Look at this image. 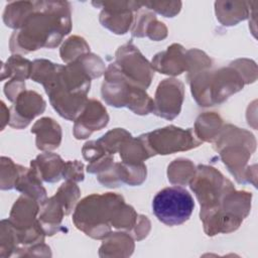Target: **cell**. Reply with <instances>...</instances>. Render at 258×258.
I'll list each match as a JSON object with an SVG mask.
<instances>
[{
	"mask_svg": "<svg viewBox=\"0 0 258 258\" xmlns=\"http://www.w3.org/2000/svg\"><path fill=\"white\" fill-rule=\"evenodd\" d=\"M79 194L80 190L78 186L72 181H67L63 183L55 194L54 198L61 204L66 215L72 211L75 201L79 198Z\"/></svg>",
	"mask_w": 258,
	"mask_h": 258,
	"instance_id": "obj_8",
	"label": "cell"
},
{
	"mask_svg": "<svg viewBox=\"0 0 258 258\" xmlns=\"http://www.w3.org/2000/svg\"><path fill=\"white\" fill-rule=\"evenodd\" d=\"M102 95L111 106H126L136 114L144 115L153 110V101L143 88L126 77L115 63H112L106 73Z\"/></svg>",
	"mask_w": 258,
	"mask_h": 258,
	"instance_id": "obj_2",
	"label": "cell"
},
{
	"mask_svg": "<svg viewBox=\"0 0 258 258\" xmlns=\"http://www.w3.org/2000/svg\"><path fill=\"white\" fill-rule=\"evenodd\" d=\"M148 149L150 146L160 143L154 150L155 154H169L179 150H187L199 146L201 141H198L191 136L190 130H182L174 126H168L141 135ZM151 152V151H150Z\"/></svg>",
	"mask_w": 258,
	"mask_h": 258,
	"instance_id": "obj_4",
	"label": "cell"
},
{
	"mask_svg": "<svg viewBox=\"0 0 258 258\" xmlns=\"http://www.w3.org/2000/svg\"><path fill=\"white\" fill-rule=\"evenodd\" d=\"M34 9V2H13L6 6L4 12V22L12 28L21 27Z\"/></svg>",
	"mask_w": 258,
	"mask_h": 258,
	"instance_id": "obj_7",
	"label": "cell"
},
{
	"mask_svg": "<svg viewBox=\"0 0 258 258\" xmlns=\"http://www.w3.org/2000/svg\"><path fill=\"white\" fill-rule=\"evenodd\" d=\"M182 100V83L174 79L164 80L157 88L152 111L157 116L171 120L179 114Z\"/></svg>",
	"mask_w": 258,
	"mask_h": 258,
	"instance_id": "obj_5",
	"label": "cell"
},
{
	"mask_svg": "<svg viewBox=\"0 0 258 258\" xmlns=\"http://www.w3.org/2000/svg\"><path fill=\"white\" fill-rule=\"evenodd\" d=\"M80 118L82 119H90V121L87 122H76L75 125V133L78 132L76 135L77 138H87L93 131L95 130H100L102 127H104L103 124L95 121L97 120H103V121H107L108 122V115L106 113V109H104L101 105L100 102L95 101V100H91L85 111L83 113H81Z\"/></svg>",
	"mask_w": 258,
	"mask_h": 258,
	"instance_id": "obj_6",
	"label": "cell"
},
{
	"mask_svg": "<svg viewBox=\"0 0 258 258\" xmlns=\"http://www.w3.org/2000/svg\"><path fill=\"white\" fill-rule=\"evenodd\" d=\"M22 29L12 37L18 40L16 50L28 52L39 47L56 46L71 30V12L68 2H34V9L25 19Z\"/></svg>",
	"mask_w": 258,
	"mask_h": 258,
	"instance_id": "obj_1",
	"label": "cell"
},
{
	"mask_svg": "<svg viewBox=\"0 0 258 258\" xmlns=\"http://www.w3.org/2000/svg\"><path fill=\"white\" fill-rule=\"evenodd\" d=\"M195 208L190 194L180 186H169L158 191L152 201L155 217L167 226H177L189 219Z\"/></svg>",
	"mask_w": 258,
	"mask_h": 258,
	"instance_id": "obj_3",
	"label": "cell"
}]
</instances>
